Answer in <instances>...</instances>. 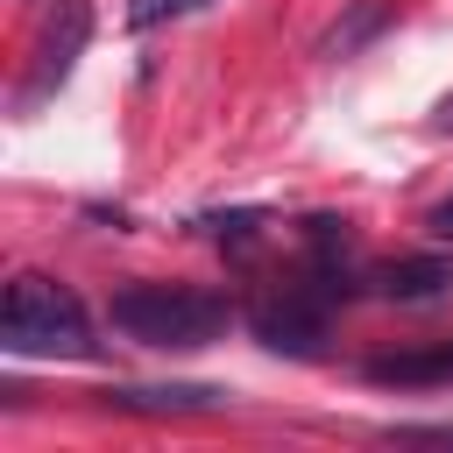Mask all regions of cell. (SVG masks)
<instances>
[{
    "label": "cell",
    "mask_w": 453,
    "mask_h": 453,
    "mask_svg": "<svg viewBox=\"0 0 453 453\" xmlns=\"http://www.w3.org/2000/svg\"><path fill=\"white\" fill-rule=\"evenodd\" d=\"M368 382H382V389H432V382H453V340L411 347V354H375V361H368Z\"/></svg>",
    "instance_id": "7"
},
{
    "label": "cell",
    "mask_w": 453,
    "mask_h": 453,
    "mask_svg": "<svg viewBox=\"0 0 453 453\" xmlns=\"http://www.w3.org/2000/svg\"><path fill=\"white\" fill-rule=\"evenodd\" d=\"M248 326H255V340L269 347V354H319V340H326V311H319V297L311 290H283V297H262L255 311H248Z\"/></svg>",
    "instance_id": "4"
},
{
    "label": "cell",
    "mask_w": 453,
    "mask_h": 453,
    "mask_svg": "<svg viewBox=\"0 0 453 453\" xmlns=\"http://www.w3.org/2000/svg\"><path fill=\"white\" fill-rule=\"evenodd\" d=\"M226 319H234V304L198 283H127L106 297V326L142 347H205L226 333Z\"/></svg>",
    "instance_id": "1"
},
{
    "label": "cell",
    "mask_w": 453,
    "mask_h": 453,
    "mask_svg": "<svg viewBox=\"0 0 453 453\" xmlns=\"http://www.w3.org/2000/svg\"><path fill=\"white\" fill-rule=\"evenodd\" d=\"M425 226H432L439 241H453V198H446V205H432V219H425Z\"/></svg>",
    "instance_id": "11"
},
{
    "label": "cell",
    "mask_w": 453,
    "mask_h": 453,
    "mask_svg": "<svg viewBox=\"0 0 453 453\" xmlns=\"http://www.w3.org/2000/svg\"><path fill=\"white\" fill-rule=\"evenodd\" d=\"M389 21H396V0H347V7H340V21L319 35V57H326V64L361 57V50H368V42H375Z\"/></svg>",
    "instance_id": "6"
},
{
    "label": "cell",
    "mask_w": 453,
    "mask_h": 453,
    "mask_svg": "<svg viewBox=\"0 0 453 453\" xmlns=\"http://www.w3.org/2000/svg\"><path fill=\"white\" fill-rule=\"evenodd\" d=\"M432 120H439V127H453V92H446V99L432 106Z\"/></svg>",
    "instance_id": "12"
},
{
    "label": "cell",
    "mask_w": 453,
    "mask_h": 453,
    "mask_svg": "<svg viewBox=\"0 0 453 453\" xmlns=\"http://www.w3.org/2000/svg\"><path fill=\"white\" fill-rule=\"evenodd\" d=\"M0 340H7V354H50V361H78V354H92L85 304H78L64 283H50V276H14V283H7Z\"/></svg>",
    "instance_id": "2"
},
{
    "label": "cell",
    "mask_w": 453,
    "mask_h": 453,
    "mask_svg": "<svg viewBox=\"0 0 453 453\" xmlns=\"http://www.w3.org/2000/svg\"><path fill=\"white\" fill-rule=\"evenodd\" d=\"M198 7H212V0H127V28H156V21H177Z\"/></svg>",
    "instance_id": "10"
},
{
    "label": "cell",
    "mask_w": 453,
    "mask_h": 453,
    "mask_svg": "<svg viewBox=\"0 0 453 453\" xmlns=\"http://www.w3.org/2000/svg\"><path fill=\"white\" fill-rule=\"evenodd\" d=\"M106 403H120V411H205V403H219V389H212V382H170V389H106Z\"/></svg>",
    "instance_id": "8"
},
{
    "label": "cell",
    "mask_w": 453,
    "mask_h": 453,
    "mask_svg": "<svg viewBox=\"0 0 453 453\" xmlns=\"http://www.w3.org/2000/svg\"><path fill=\"white\" fill-rule=\"evenodd\" d=\"M85 42H92V7L85 0H57L50 14H42V28H35V42H28V78H21V106H42L71 71H78V57H85Z\"/></svg>",
    "instance_id": "3"
},
{
    "label": "cell",
    "mask_w": 453,
    "mask_h": 453,
    "mask_svg": "<svg viewBox=\"0 0 453 453\" xmlns=\"http://www.w3.org/2000/svg\"><path fill=\"white\" fill-rule=\"evenodd\" d=\"M198 234H212L219 248H248V241L262 234V212H255V205H234V212H205V219H198Z\"/></svg>",
    "instance_id": "9"
},
{
    "label": "cell",
    "mask_w": 453,
    "mask_h": 453,
    "mask_svg": "<svg viewBox=\"0 0 453 453\" xmlns=\"http://www.w3.org/2000/svg\"><path fill=\"white\" fill-rule=\"evenodd\" d=\"M375 290H382V297H396V304L446 297V290H453V255H403V262L375 269Z\"/></svg>",
    "instance_id": "5"
}]
</instances>
